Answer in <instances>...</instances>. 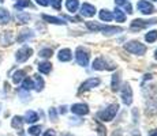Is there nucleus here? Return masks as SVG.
<instances>
[{
	"instance_id": "obj_36",
	"label": "nucleus",
	"mask_w": 157,
	"mask_h": 136,
	"mask_svg": "<svg viewBox=\"0 0 157 136\" xmlns=\"http://www.w3.org/2000/svg\"><path fill=\"white\" fill-rule=\"evenodd\" d=\"M116 3H117V4L122 6V4H124V0H116Z\"/></svg>"
},
{
	"instance_id": "obj_14",
	"label": "nucleus",
	"mask_w": 157,
	"mask_h": 136,
	"mask_svg": "<svg viewBox=\"0 0 157 136\" xmlns=\"http://www.w3.org/2000/svg\"><path fill=\"white\" fill-rule=\"evenodd\" d=\"M11 19V15L8 13L6 8H2L0 7V25H6V23H8Z\"/></svg>"
},
{
	"instance_id": "obj_23",
	"label": "nucleus",
	"mask_w": 157,
	"mask_h": 136,
	"mask_svg": "<svg viewBox=\"0 0 157 136\" xmlns=\"http://www.w3.org/2000/svg\"><path fill=\"white\" fill-rule=\"evenodd\" d=\"M52 49L51 48H44V49H41L40 52H38V56L40 57H44V59H48V57L52 56Z\"/></svg>"
},
{
	"instance_id": "obj_10",
	"label": "nucleus",
	"mask_w": 157,
	"mask_h": 136,
	"mask_svg": "<svg viewBox=\"0 0 157 136\" xmlns=\"http://www.w3.org/2000/svg\"><path fill=\"white\" fill-rule=\"evenodd\" d=\"M98 83H100V79H97V78H90V79H87L85 83H82V86H81V91H85V90L92 89V87L97 86Z\"/></svg>"
},
{
	"instance_id": "obj_25",
	"label": "nucleus",
	"mask_w": 157,
	"mask_h": 136,
	"mask_svg": "<svg viewBox=\"0 0 157 136\" xmlns=\"http://www.w3.org/2000/svg\"><path fill=\"white\" fill-rule=\"evenodd\" d=\"M22 89L23 90H32L33 89V79H30V78H25L23 79V83H22Z\"/></svg>"
},
{
	"instance_id": "obj_38",
	"label": "nucleus",
	"mask_w": 157,
	"mask_h": 136,
	"mask_svg": "<svg viewBox=\"0 0 157 136\" xmlns=\"http://www.w3.org/2000/svg\"><path fill=\"white\" fill-rule=\"evenodd\" d=\"M3 2H4V0H0V3H3Z\"/></svg>"
},
{
	"instance_id": "obj_29",
	"label": "nucleus",
	"mask_w": 157,
	"mask_h": 136,
	"mask_svg": "<svg viewBox=\"0 0 157 136\" xmlns=\"http://www.w3.org/2000/svg\"><path fill=\"white\" fill-rule=\"evenodd\" d=\"M105 131H107V129H105V127L101 125V124L98 123L97 124V134H98V136H105V135H107V132H105Z\"/></svg>"
},
{
	"instance_id": "obj_37",
	"label": "nucleus",
	"mask_w": 157,
	"mask_h": 136,
	"mask_svg": "<svg viewBox=\"0 0 157 136\" xmlns=\"http://www.w3.org/2000/svg\"><path fill=\"white\" fill-rule=\"evenodd\" d=\"M156 59H157V50H156Z\"/></svg>"
},
{
	"instance_id": "obj_12",
	"label": "nucleus",
	"mask_w": 157,
	"mask_h": 136,
	"mask_svg": "<svg viewBox=\"0 0 157 136\" xmlns=\"http://www.w3.org/2000/svg\"><path fill=\"white\" fill-rule=\"evenodd\" d=\"M37 120H38V114L36 113L34 110H28L26 112V114H25V117H23V121H26L29 124L36 123Z\"/></svg>"
},
{
	"instance_id": "obj_34",
	"label": "nucleus",
	"mask_w": 157,
	"mask_h": 136,
	"mask_svg": "<svg viewBox=\"0 0 157 136\" xmlns=\"http://www.w3.org/2000/svg\"><path fill=\"white\" fill-rule=\"evenodd\" d=\"M44 136H56V132L53 131V129H48V131L44 134Z\"/></svg>"
},
{
	"instance_id": "obj_26",
	"label": "nucleus",
	"mask_w": 157,
	"mask_h": 136,
	"mask_svg": "<svg viewBox=\"0 0 157 136\" xmlns=\"http://www.w3.org/2000/svg\"><path fill=\"white\" fill-rule=\"evenodd\" d=\"M100 18L102 20H107V22H109V20H112V14L109 13V11L107 10H102L100 13Z\"/></svg>"
},
{
	"instance_id": "obj_28",
	"label": "nucleus",
	"mask_w": 157,
	"mask_h": 136,
	"mask_svg": "<svg viewBox=\"0 0 157 136\" xmlns=\"http://www.w3.org/2000/svg\"><path fill=\"white\" fill-rule=\"evenodd\" d=\"M115 18H116L119 22H124V14L120 10H115Z\"/></svg>"
},
{
	"instance_id": "obj_1",
	"label": "nucleus",
	"mask_w": 157,
	"mask_h": 136,
	"mask_svg": "<svg viewBox=\"0 0 157 136\" xmlns=\"http://www.w3.org/2000/svg\"><path fill=\"white\" fill-rule=\"evenodd\" d=\"M117 109H119V105H116V104L111 105L109 108L104 109V110H101L100 113H98V119H100L101 121H111L115 117V114L117 113Z\"/></svg>"
},
{
	"instance_id": "obj_7",
	"label": "nucleus",
	"mask_w": 157,
	"mask_h": 136,
	"mask_svg": "<svg viewBox=\"0 0 157 136\" xmlns=\"http://www.w3.org/2000/svg\"><path fill=\"white\" fill-rule=\"evenodd\" d=\"M33 35H34L33 30L25 29V30H22V31H19V34H18V37H17V41L19 42V44H22V42H26L28 40H30V38H33Z\"/></svg>"
},
{
	"instance_id": "obj_9",
	"label": "nucleus",
	"mask_w": 157,
	"mask_h": 136,
	"mask_svg": "<svg viewBox=\"0 0 157 136\" xmlns=\"http://www.w3.org/2000/svg\"><path fill=\"white\" fill-rule=\"evenodd\" d=\"M71 112L75 114H79V116H83V114L89 113V109H87V106L83 104H75L71 106Z\"/></svg>"
},
{
	"instance_id": "obj_19",
	"label": "nucleus",
	"mask_w": 157,
	"mask_h": 136,
	"mask_svg": "<svg viewBox=\"0 0 157 136\" xmlns=\"http://www.w3.org/2000/svg\"><path fill=\"white\" fill-rule=\"evenodd\" d=\"M30 19V15L26 14V13H22V11H19V13L17 14V20L18 23H28Z\"/></svg>"
},
{
	"instance_id": "obj_30",
	"label": "nucleus",
	"mask_w": 157,
	"mask_h": 136,
	"mask_svg": "<svg viewBox=\"0 0 157 136\" xmlns=\"http://www.w3.org/2000/svg\"><path fill=\"white\" fill-rule=\"evenodd\" d=\"M112 87H113V90L119 89V75H113V78H112Z\"/></svg>"
},
{
	"instance_id": "obj_27",
	"label": "nucleus",
	"mask_w": 157,
	"mask_h": 136,
	"mask_svg": "<svg viewBox=\"0 0 157 136\" xmlns=\"http://www.w3.org/2000/svg\"><path fill=\"white\" fill-rule=\"evenodd\" d=\"M157 40V31H150L149 34H146V41L147 42H155Z\"/></svg>"
},
{
	"instance_id": "obj_13",
	"label": "nucleus",
	"mask_w": 157,
	"mask_h": 136,
	"mask_svg": "<svg viewBox=\"0 0 157 136\" xmlns=\"http://www.w3.org/2000/svg\"><path fill=\"white\" fill-rule=\"evenodd\" d=\"M81 13L85 15V17H92V15H94V13H96V8L93 7L92 4H89V3H83Z\"/></svg>"
},
{
	"instance_id": "obj_8",
	"label": "nucleus",
	"mask_w": 157,
	"mask_h": 136,
	"mask_svg": "<svg viewBox=\"0 0 157 136\" xmlns=\"http://www.w3.org/2000/svg\"><path fill=\"white\" fill-rule=\"evenodd\" d=\"M122 98H123V102L126 105H130L132 101V94H131V89H130L128 84H124L122 89Z\"/></svg>"
},
{
	"instance_id": "obj_3",
	"label": "nucleus",
	"mask_w": 157,
	"mask_h": 136,
	"mask_svg": "<svg viewBox=\"0 0 157 136\" xmlns=\"http://www.w3.org/2000/svg\"><path fill=\"white\" fill-rule=\"evenodd\" d=\"M126 49H127L128 52L134 53V54H144L145 52H146V48H145V45H142L141 42H137V41L128 42V44L126 45Z\"/></svg>"
},
{
	"instance_id": "obj_16",
	"label": "nucleus",
	"mask_w": 157,
	"mask_h": 136,
	"mask_svg": "<svg viewBox=\"0 0 157 136\" xmlns=\"http://www.w3.org/2000/svg\"><path fill=\"white\" fill-rule=\"evenodd\" d=\"M59 60L60 61H68V60H71L72 54H71V50L70 49H62L59 52Z\"/></svg>"
},
{
	"instance_id": "obj_33",
	"label": "nucleus",
	"mask_w": 157,
	"mask_h": 136,
	"mask_svg": "<svg viewBox=\"0 0 157 136\" xmlns=\"http://www.w3.org/2000/svg\"><path fill=\"white\" fill-rule=\"evenodd\" d=\"M36 2H37L40 6H43V7H47V6L51 4V0H36Z\"/></svg>"
},
{
	"instance_id": "obj_35",
	"label": "nucleus",
	"mask_w": 157,
	"mask_h": 136,
	"mask_svg": "<svg viewBox=\"0 0 157 136\" xmlns=\"http://www.w3.org/2000/svg\"><path fill=\"white\" fill-rule=\"evenodd\" d=\"M150 136H157V129H153V131L150 132Z\"/></svg>"
},
{
	"instance_id": "obj_15",
	"label": "nucleus",
	"mask_w": 157,
	"mask_h": 136,
	"mask_svg": "<svg viewBox=\"0 0 157 136\" xmlns=\"http://www.w3.org/2000/svg\"><path fill=\"white\" fill-rule=\"evenodd\" d=\"M22 125H23V117L21 116H14L13 120H11V127L15 129H22Z\"/></svg>"
},
{
	"instance_id": "obj_18",
	"label": "nucleus",
	"mask_w": 157,
	"mask_h": 136,
	"mask_svg": "<svg viewBox=\"0 0 157 136\" xmlns=\"http://www.w3.org/2000/svg\"><path fill=\"white\" fill-rule=\"evenodd\" d=\"M17 10H22L25 7H33V4L30 3V0H15V6Z\"/></svg>"
},
{
	"instance_id": "obj_21",
	"label": "nucleus",
	"mask_w": 157,
	"mask_h": 136,
	"mask_svg": "<svg viewBox=\"0 0 157 136\" xmlns=\"http://www.w3.org/2000/svg\"><path fill=\"white\" fill-rule=\"evenodd\" d=\"M43 19L44 20H47V22H49V23H55V25H63V20L62 19H59V18H55V17H49V15H43Z\"/></svg>"
},
{
	"instance_id": "obj_31",
	"label": "nucleus",
	"mask_w": 157,
	"mask_h": 136,
	"mask_svg": "<svg viewBox=\"0 0 157 136\" xmlns=\"http://www.w3.org/2000/svg\"><path fill=\"white\" fill-rule=\"evenodd\" d=\"M51 4H52V7L55 8V10H60V7H62V0H51Z\"/></svg>"
},
{
	"instance_id": "obj_5",
	"label": "nucleus",
	"mask_w": 157,
	"mask_h": 136,
	"mask_svg": "<svg viewBox=\"0 0 157 136\" xmlns=\"http://www.w3.org/2000/svg\"><path fill=\"white\" fill-rule=\"evenodd\" d=\"M77 61L81 65H85L87 64V61H89V53L86 52V50H83V48H78L77 50Z\"/></svg>"
},
{
	"instance_id": "obj_20",
	"label": "nucleus",
	"mask_w": 157,
	"mask_h": 136,
	"mask_svg": "<svg viewBox=\"0 0 157 136\" xmlns=\"http://www.w3.org/2000/svg\"><path fill=\"white\" fill-rule=\"evenodd\" d=\"M23 76H25V71H23V69H18V71H15L14 75H13V82L15 84L19 83V82L23 79Z\"/></svg>"
},
{
	"instance_id": "obj_22",
	"label": "nucleus",
	"mask_w": 157,
	"mask_h": 136,
	"mask_svg": "<svg viewBox=\"0 0 157 136\" xmlns=\"http://www.w3.org/2000/svg\"><path fill=\"white\" fill-rule=\"evenodd\" d=\"M66 6H67V10L70 13H75L78 8V0H67Z\"/></svg>"
},
{
	"instance_id": "obj_2",
	"label": "nucleus",
	"mask_w": 157,
	"mask_h": 136,
	"mask_svg": "<svg viewBox=\"0 0 157 136\" xmlns=\"http://www.w3.org/2000/svg\"><path fill=\"white\" fill-rule=\"evenodd\" d=\"M32 54H33L32 48L28 46V45H23L22 48H19V49L17 50V53H15V59H17L18 63H25L30 59Z\"/></svg>"
},
{
	"instance_id": "obj_17",
	"label": "nucleus",
	"mask_w": 157,
	"mask_h": 136,
	"mask_svg": "<svg viewBox=\"0 0 157 136\" xmlns=\"http://www.w3.org/2000/svg\"><path fill=\"white\" fill-rule=\"evenodd\" d=\"M51 69H52V64H51L49 61H43L38 64V71H40L41 74H49Z\"/></svg>"
},
{
	"instance_id": "obj_32",
	"label": "nucleus",
	"mask_w": 157,
	"mask_h": 136,
	"mask_svg": "<svg viewBox=\"0 0 157 136\" xmlns=\"http://www.w3.org/2000/svg\"><path fill=\"white\" fill-rule=\"evenodd\" d=\"M49 117H51V120H52V121H56L57 116H56V110H55V109H51V110H49Z\"/></svg>"
},
{
	"instance_id": "obj_6",
	"label": "nucleus",
	"mask_w": 157,
	"mask_h": 136,
	"mask_svg": "<svg viewBox=\"0 0 157 136\" xmlns=\"http://www.w3.org/2000/svg\"><path fill=\"white\" fill-rule=\"evenodd\" d=\"M13 41H14V34H13V31H10V30L3 31V34L0 35V44H2L3 46H8V45H11Z\"/></svg>"
},
{
	"instance_id": "obj_11",
	"label": "nucleus",
	"mask_w": 157,
	"mask_h": 136,
	"mask_svg": "<svg viewBox=\"0 0 157 136\" xmlns=\"http://www.w3.org/2000/svg\"><path fill=\"white\" fill-rule=\"evenodd\" d=\"M33 89L37 91H41L44 89V79L40 75H34V78H33Z\"/></svg>"
},
{
	"instance_id": "obj_4",
	"label": "nucleus",
	"mask_w": 157,
	"mask_h": 136,
	"mask_svg": "<svg viewBox=\"0 0 157 136\" xmlns=\"http://www.w3.org/2000/svg\"><path fill=\"white\" fill-rule=\"evenodd\" d=\"M137 7H138V10L141 11L142 14H152L153 11H155V8H153V6L150 4L149 2H146V0H140L138 2V4H137Z\"/></svg>"
},
{
	"instance_id": "obj_24",
	"label": "nucleus",
	"mask_w": 157,
	"mask_h": 136,
	"mask_svg": "<svg viewBox=\"0 0 157 136\" xmlns=\"http://www.w3.org/2000/svg\"><path fill=\"white\" fill-rule=\"evenodd\" d=\"M29 135H32V136H38L41 134V125H33V127H30L29 128Z\"/></svg>"
}]
</instances>
